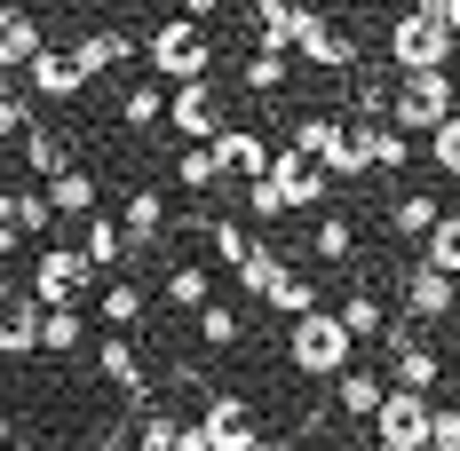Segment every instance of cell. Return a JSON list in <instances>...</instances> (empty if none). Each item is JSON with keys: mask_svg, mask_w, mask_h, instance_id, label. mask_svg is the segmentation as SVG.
Masks as SVG:
<instances>
[{"mask_svg": "<svg viewBox=\"0 0 460 451\" xmlns=\"http://www.w3.org/2000/svg\"><path fill=\"white\" fill-rule=\"evenodd\" d=\"M453 32H445V0H413L397 24H389V64L397 72H445L453 64Z\"/></svg>", "mask_w": 460, "mask_h": 451, "instance_id": "1", "label": "cell"}, {"mask_svg": "<svg viewBox=\"0 0 460 451\" xmlns=\"http://www.w3.org/2000/svg\"><path fill=\"white\" fill-rule=\"evenodd\" d=\"M286 364H294L302 380H333L341 364H358V341H349V325H341L333 309H310V317H294Z\"/></svg>", "mask_w": 460, "mask_h": 451, "instance_id": "2", "label": "cell"}, {"mask_svg": "<svg viewBox=\"0 0 460 451\" xmlns=\"http://www.w3.org/2000/svg\"><path fill=\"white\" fill-rule=\"evenodd\" d=\"M453 111H460L453 72H397L389 80V127H405V135H437Z\"/></svg>", "mask_w": 460, "mask_h": 451, "instance_id": "3", "label": "cell"}, {"mask_svg": "<svg viewBox=\"0 0 460 451\" xmlns=\"http://www.w3.org/2000/svg\"><path fill=\"white\" fill-rule=\"evenodd\" d=\"M143 56H151V72H159V80H175V88L215 72V40H207V24H199V16H167V24L151 32Z\"/></svg>", "mask_w": 460, "mask_h": 451, "instance_id": "4", "label": "cell"}, {"mask_svg": "<svg viewBox=\"0 0 460 451\" xmlns=\"http://www.w3.org/2000/svg\"><path fill=\"white\" fill-rule=\"evenodd\" d=\"M88 285H95V262L80 254V246H40V254H32V285H24V293H32L40 309H80V301H88Z\"/></svg>", "mask_w": 460, "mask_h": 451, "instance_id": "5", "label": "cell"}, {"mask_svg": "<svg viewBox=\"0 0 460 451\" xmlns=\"http://www.w3.org/2000/svg\"><path fill=\"white\" fill-rule=\"evenodd\" d=\"M381 341H389V388H413V396H437L445 388V357L429 341H413L405 325H389Z\"/></svg>", "mask_w": 460, "mask_h": 451, "instance_id": "6", "label": "cell"}, {"mask_svg": "<svg viewBox=\"0 0 460 451\" xmlns=\"http://www.w3.org/2000/svg\"><path fill=\"white\" fill-rule=\"evenodd\" d=\"M167 127L183 143H215L223 135V88L215 80H183V88L167 95Z\"/></svg>", "mask_w": 460, "mask_h": 451, "instance_id": "7", "label": "cell"}, {"mask_svg": "<svg viewBox=\"0 0 460 451\" xmlns=\"http://www.w3.org/2000/svg\"><path fill=\"white\" fill-rule=\"evenodd\" d=\"M397 301H405V317H413V325H445V317L460 309V277H445L437 262H420V270L397 277Z\"/></svg>", "mask_w": 460, "mask_h": 451, "instance_id": "8", "label": "cell"}, {"mask_svg": "<svg viewBox=\"0 0 460 451\" xmlns=\"http://www.w3.org/2000/svg\"><path fill=\"white\" fill-rule=\"evenodd\" d=\"M373 444L429 451V396H413V388H389V396H381V412H373Z\"/></svg>", "mask_w": 460, "mask_h": 451, "instance_id": "9", "label": "cell"}, {"mask_svg": "<svg viewBox=\"0 0 460 451\" xmlns=\"http://www.w3.org/2000/svg\"><path fill=\"white\" fill-rule=\"evenodd\" d=\"M294 56H302V64H318V72H358V40H349V32L333 24V16H318V8H302Z\"/></svg>", "mask_w": 460, "mask_h": 451, "instance_id": "10", "label": "cell"}, {"mask_svg": "<svg viewBox=\"0 0 460 451\" xmlns=\"http://www.w3.org/2000/svg\"><path fill=\"white\" fill-rule=\"evenodd\" d=\"M199 420H207V444L215 451H262V428H254V404H246V396H207V412H199Z\"/></svg>", "mask_w": 460, "mask_h": 451, "instance_id": "11", "label": "cell"}, {"mask_svg": "<svg viewBox=\"0 0 460 451\" xmlns=\"http://www.w3.org/2000/svg\"><path fill=\"white\" fill-rule=\"evenodd\" d=\"M95 372H103L128 404H151V372H143V357H136L128 333H103V341H95Z\"/></svg>", "mask_w": 460, "mask_h": 451, "instance_id": "12", "label": "cell"}, {"mask_svg": "<svg viewBox=\"0 0 460 451\" xmlns=\"http://www.w3.org/2000/svg\"><path fill=\"white\" fill-rule=\"evenodd\" d=\"M270 182L286 190V214H294V206L310 214V206H325V190H333V175H325L318 159H302V151H278V159H270Z\"/></svg>", "mask_w": 460, "mask_h": 451, "instance_id": "13", "label": "cell"}, {"mask_svg": "<svg viewBox=\"0 0 460 451\" xmlns=\"http://www.w3.org/2000/svg\"><path fill=\"white\" fill-rule=\"evenodd\" d=\"M24 88L40 95V103H72V95L88 88V72L72 64V48H40V56L24 64Z\"/></svg>", "mask_w": 460, "mask_h": 451, "instance_id": "14", "label": "cell"}, {"mask_svg": "<svg viewBox=\"0 0 460 451\" xmlns=\"http://www.w3.org/2000/svg\"><path fill=\"white\" fill-rule=\"evenodd\" d=\"M349 143L366 151L373 175H405V167H413V135H405V127H389V119H358Z\"/></svg>", "mask_w": 460, "mask_h": 451, "instance_id": "15", "label": "cell"}, {"mask_svg": "<svg viewBox=\"0 0 460 451\" xmlns=\"http://www.w3.org/2000/svg\"><path fill=\"white\" fill-rule=\"evenodd\" d=\"M72 64H80L88 80H103V72H128V64H136V40H128L119 24H88V32L72 40Z\"/></svg>", "mask_w": 460, "mask_h": 451, "instance_id": "16", "label": "cell"}, {"mask_svg": "<svg viewBox=\"0 0 460 451\" xmlns=\"http://www.w3.org/2000/svg\"><path fill=\"white\" fill-rule=\"evenodd\" d=\"M381 396H389V372H366V364H341V372H333V404H341V420L366 428L373 412H381Z\"/></svg>", "mask_w": 460, "mask_h": 451, "instance_id": "17", "label": "cell"}, {"mask_svg": "<svg viewBox=\"0 0 460 451\" xmlns=\"http://www.w3.org/2000/svg\"><path fill=\"white\" fill-rule=\"evenodd\" d=\"M16 159H24V175H32V182H56L64 167H72V135H56V127L32 119V127L16 135Z\"/></svg>", "mask_w": 460, "mask_h": 451, "instance_id": "18", "label": "cell"}, {"mask_svg": "<svg viewBox=\"0 0 460 451\" xmlns=\"http://www.w3.org/2000/svg\"><path fill=\"white\" fill-rule=\"evenodd\" d=\"M40 48H48L40 16H24V8H0V72H24Z\"/></svg>", "mask_w": 460, "mask_h": 451, "instance_id": "19", "label": "cell"}, {"mask_svg": "<svg viewBox=\"0 0 460 451\" xmlns=\"http://www.w3.org/2000/svg\"><path fill=\"white\" fill-rule=\"evenodd\" d=\"M143 309H151V293H143L136 277H111V285L95 293V317H103V333H136Z\"/></svg>", "mask_w": 460, "mask_h": 451, "instance_id": "20", "label": "cell"}, {"mask_svg": "<svg viewBox=\"0 0 460 451\" xmlns=\"http://www.w3.org/2000/svg\"><path fill=\"white\" fill-rule=\"evenodd\" d=\"M215 151H223L230 175H246V182H262V175H270V159H278V151L254 135V127H223V135H215Z\"/></svg>", "mask_w": 460, "mask_h": 451, "instance_id": "21", "label": "cell"}, {"mask_svg": "<svg viewBox=\"0 0 460 451\" xmlns=\"http://www.w3.org/2000/svg\"><path fill=\"white\" fill-rule=\"evenodd\" d=\"M341 325H349V341H358V349H366V341H381V333H389V301H381V293H373V285H349V293H341Z\"/></svg>", "mask_w": 460, "mask_h": 451, "instance_id": "22", "label": "cell"}, {"mask_svg": "<svg viewBox=\"0 0 460 451\" xmlns=\"http://www.w3.org/2000/svg\"><path fill=\"white\" fill-rule=\"evenodd\" d=\"M32 349H40V301L16 293V301L0 309V357H32Z\"/></svg>", "mask_w": 460, "mask_h": 451, "instance_id": "23", "label": "cell"}, {"mask_svg": "<svg viewBox=\"0 0 460 451\" xmlns=\"http://www.w3.org/2000/svg\"><path fill=\"white\" fill-rule=\"evenodd\" d=\"M119 230H128V246H151L159 230H167V198L143 182V190H128V206H119Z\"/></svg>", "mask_w": 460, "mask_h": 451, "instance_id": "24", "label": "cell"}, {"mask_svg": "<svg viewBox=\"0 0 460 451\" xmlns=\"http://www.w3.org/2000/svg\"><path fill=\"white\" fill-rule=\"evenodd\" d=\"M294 32H302V8H278V0L254 8V48L262 56H294Z\"/></svg>", "mask_w": 460, "mask_h": 451, "instance_id": "25", "label": "cell"}, {"mask_svg": "<svg viewBox=\"0 0 460 451\" xmlns=\"http://www.w3.org/2000/svg\"><path fill=\"white\" fill-rule=\"evenodd\" d=\"M80 254H88L95 270H111V262H128L136 246H128V230L111 222V214H88V230H80Z\"/></svg>", "mask_w": 460, "mask_h": 451, "instance_id": "26", "label": "cell"}, {"mask_svg": "<svg viewBox=\"0 0 460 451\" xmlns=\"http://www.w3.org/2000/svg\"><path fill=\"white\" fill-rule=\"evenodd\" d=\"M40 190H48V206H56V222H64V214H95V175L88 167H64V175L40 182Z\"/></svg>", "mask_w": 460, "mask_h": 451, "instance_id": "27", "label": "cell"}, {"mask_svg": "<svg viewBox=\"0 0 460 451\" xmlns=\"http://www.w3.org/2000/svg\"><path fill=\"white\" fill-rule=\"evenodd\" d=\"M349 254H358V222H349V214H318V230H310V262L333 270V262H349Z\"/></svg>", "mask_w": 460, "mask_h": 451, "instance_id": "28", "label": "cell"}, {"mask_svg": "<svg viewBox=\"0 0 460 451\" xmlns=\"http://www.w3.org/2000/svg\"><path fill=\"white\" fill-rule=\"evenodd\" d=\"M88 341V317L80 309H40V357H72Z\"/></svg>", "mask_w": 460, "mask_h": 451, "instance_id": "29", "label": "cell"}, {"mask_svg": "<svg viewBox=\"0 0 460 451\" xmlns=\"http://www.w3.org/2000/svg\"><path fill=\"white\" fill-rule=\"evenodd\" d=\"M223 175H230V167H223V151H215V143H190V151H175V182H183V190H215Z\"/></svg>", "mask_w": 460, "mask_h": 451, "instance_id": "30", "label": "cell"}, {"mask_svg": "<svg viewBox=\"0 0 460 451\" xmlns=\"http://www.w3.org/2000/svg\"><path fill=\"white\" fill-rule=\"evenodd\" d=\"M207 301H215V270L175 262V270H167V309H207Z\"/></svg>", "mask_w": 460, "mask_h": 451, "instance_id": "31", "label": "cell"}, {"mask_svg": "<svg viewBox=\"0 0 460 451\" xmlns=\"http://www.w3.org/2000/svg\"><path fill=\"white\" fill-rule=\"evenodd\" d=\"M341 143H349V127H341V119H294V143H286V151H302V159H318V167H325Z\"/></svg>", "mask_w": 460, "mask_h": 451, "instance_id": "32", "label": "cell"}, {"mask_svg": "<svg viewBox=\"0 0 460 451\" xmlns=\"http://www.w3.org/2000/svg\"><path fill=\"white\" fill-rule=\"evenodd\" d=\"M437 214H445V206H437L429 190H405V198L389 206V230H397V238H429V230H437Z\"/></svg>", "mask_w": 460, "mask_h": 451, "instance_id": "33", "label": "cell"}, {"mask_svg": "<svg viewBox=\"0 0 460 451\" xmlns=\"http://www.w3.org/2000/svg\"><path fill=\"white\" fill-rule=\"evenodd\" d=\"M230 277H238V293H254V301H262L278 277H286V254H278V246H254V254H246V262H238Z\"/></svg>", "mask_w": 460, "mask_h": 451, "instance_id": "34", "label": "cell"}, {"mask_svg": "<svg viewBox=\"0 0 460 451\" xmlns=\"http://www.w3.org/2000/svg\"><path fill=\"white\" fill-rule=\"evenodd\" d=\"M190 317H199V349H238L246 341V325H238L230 301H207V309H190Z\"/></svg>", "mask_w": 460, "mask_h": 451, "instance_id": "35", "label": "cell"}, {"mask_svg": "<svg viewBox=\"0 0 460 451\" xmlns=\"http://www.w3.org/2000/svg\"><path fill=\"white\" fill-rule=\"evenodd\" d=\"M420 262H437L445 277H460V214H453V206H445V214H437V230L420 238Z\"/></svg>", "mask_w": 460, "mask_h": 451, "instance_id": "36", "label": "cell"}, {"mask_svg": "<svg viewBox=\"0 0 460 451\" xmlns=\"http://www.w3.org/2000/svg\"><path fill=\"white\" fill-rule=\"evenodd\" d=\"M159 119H167V88H128L119 95V127H128V135L159 127Z\"/></svg>", "mask_w": 460, "mask_h": 451, "instance_id": "37", "label": "cell"}, {"mask_svg": "<svg viewBox=\"0 0 460 451\" xmlns=\"http://www.w3.org/2000/svg\"><path fill=\"white\" fill-rule=\"evenodd\" d=\"M262 301H270V309L286 317V325H294V317H310V309H318V285H310V277H294V270H286V277L270 285V293H262Z\"/></svg>", "mask_w": 460, "mask_h": 451, "instance_id": "38", "label": "cell"}, {"mask_svg": "<svg viewBox=\"0 0 460 451\" xmlns=\"http://www.w3.org/2000/svg\"><path fill=\"white\" fill-rule=\"evenodd\" d=\"M136 451H175V412L167 404H136Z\"/></svg>", "mask_w": 460, "mask_h": 451, "instance_id": "39", "label": "cell"}, {"mask_svg": "<svg viewBox=\"0 0 460 451\" xmlns=\"http://www.w3.org/2000/svg\"><path fill=\"white\" fill-rule=\"evenodd\" d=\"M238 80H246V95H278L286 88V56H262V48H254V56L238 64Z\"/></svg>", "mask_w": 460, "mask_h": 451, "instance_id": "40", "label": "cell"}, {"mask_svg": "<svg viewBox=\"0 0 460 451\" xmlns=\"http://www.w3.org/2000/svg\"><path fill=\"white\" fill-rule=\"evenodd\" d=\"M48 222H56V206H48L40 182H32V190H16V230H24V238H48Z\"/></svg>", "mask_w": 460, "mask_h": 451, "instance_id": "41", "label": "cell"}, {"mask_svg": "<svg viewBox=\"0 0 460 451\" xmlns=\"http://www.w3.org/2000/svg\"><path fill=\"white\" fill-rule=\"evenodd\" d=\"M207 246H215V262H223V270H238V262L254 254V238H246L238 222H207Z\"/></svg>", "mask_w": 460, "mask_h": 451, "instance_id": "42", "label": "cell"}, {"mask_svg": "<svg viewBox=\"0 0 460 451\" xmlns=\"http://www.w3.org/2000/svg\"><path fill=\"white\" fill-rule=\"evenodd\" d=\"M429 159H437V175H453V182H460V111L437 127V135H429Z\"/></svg>", "mask_w": 460, "mask_h": 451, "instance_id": "43", "label": "cell"}, {"mask_svg": "<svg viewBox=\"0 0 460 451\" xmlns=\"http://www.w3.org/2000/svg\"><path fill=\"white\" fill-rule=\"evenodd\" d=\"M246 214H254V222H286V190H278L270 175L246 182Z\"/></svg>", "mask_w": 460, "mask_h": 451, "instance_id": "44", "label": "cell"}, {"mask_svg": "<svg viewBox=\"0 0 460 451\" xmlns=\"http://www.w3.org/2000/svg\"><path fill=\"white\" fill-rule=\"evenodd\" d=\"M349 103H358V119H389V80H373V72H358V88H349Z\"/></svg>", "mask_w": 460, "mask_h": 451, "instance_id": "45", "label": "cell"}, {"mask_svg": "<svg viewBox=\"0 0 460 451\" xmlns=\"http://www.w3.org/2000/svg\"><path fill=\"white\" fill-rule=\"evenodd\" d=\"M32 127V95H16V88H0V143H16Z\"/></svg>", "mask_w": 460, "mask_h": 451, "instance_id": "46", "label": "cell"}, {"mask_svg": "<svg viewBox=\"0 0 460 451\" xmlns=\"http://www.w3.org/2000/svg\"><path fill=\"white\" fill-rule=\"evenodd\" d=\"M429 444H460V404H429Z\"/></svg>", "mask_w": 460, "mask_h": 451, "instance_id": "47", "label": "cell"}, {"mask_svg": "<svg viewBox=\"0 0 460 451\" xmlns=\"http://www.w3.org/2000/svg\"><path fill=\"white\" fill-rule=\"evenodd\" d=\"M175 451H215L207 444V420H175Z\"/></svg>", "mask_w": 460, "mask_h": 451, "instance_id": "48", "label": "cell"}, {"mask_svg": "<svg viewBox=\"0 0 460 451\" xmlns=\"http://www.w3.org/2000/svg\"><path fill=\"white\" fill-rule=\"evenodd\" d=\"M88 451H136V436H119V428H111V436H95Z\"/></svg>", "mask_w": 460, "mask_h": 451, "instance_id": "49", "label": "cell"}, {"mask_svg": "<svg viewBox=\"0 0 460 451\" xmlns=\"http://www.w3.org/2000/svg\"><path fill=\"white\" fill-rule=\"evenodd\" d=\"M16 246H24V230H16V222H0V262H8Z\"/></svg>", "mask_w": 460, "mask_h": 451, "instance_id": "50", "label": "cell"}, {"mask_svg": "<svg viewBox=\"0 0 460 451\" xmlns=\"http://www.w3.org/2000/svg\"><path fill=\"white\" fill-rule=\"evenodd\" d=\"M16 293H24V285H16V277H8V262H0V309H8Z\"/></svg>", "mask_w": 460, "mask_h": 451, "instance_id": "51", "label": "cell"}, {"mask_svg": "<svg viewBox=\"0 0 460 451\" xmlns=\"http://www.w3.org/2000/svg\"><path fill=\"white\" fill-rule=\"evenodd\" d=\"M215 8H223V0H183V16H199V24H207Z\"/></svg>", "mask_w": 460, "mask_h": 451, "instance_id": "52", "label": "cell"}, {"mask_svg": "<svg viewBox=\"0 0 460 451\" xmlns=\"http://www.w3.org/2000/svg\"><path fill=\"white\" fill-rule=\"evenodd\" d=\"M445 32H453V40H460V0H445Z\"/></svg>", "mask_w": 460, "mask_h": 451, "instance_id": "53", "label": "cell"}, {"mask_svg": "<svg viewBox=\"0 0 460 451\" xmlns=\"http://www.w3.org/2000/svg\"><path fill=\"white\" fill-rule=\"evenodd\" d=\"M0 222H16V190H0Z\"/></svg>", "mask_w": 460, "mask_h": 451, "instance_id": "54", "label": "cell"}, {"mask_svg": "<svg viewBox=\"0 0 460 451\" xmlns=\"http://www.w3.org/2000/svg\"><path fill=\"white\" fill-rule=\"evenodd\" d=\"M445 380H453V396H460V357H453V364H445Z\"/></svg>", "mask_w": 460, "mask_h": 451, "instance_id": "55", "label": "cell"}, {"mask_svg": "<svg viewBox=\"0 0 460 451\" xmlns=\"http://www.w3.org/2000/svg\"><path fill=\"white\" fill-rule=\"evenodd\" d=\"M0 444H8V412H0Z\"/></svg>", "mask_w": 460, "mask_h": 451, "instance_id": "56", "label": "cell"}, {"mask_svg": "<svg viewBox=\"0 0 460 451\" xmlns=\"http://www.w3.org/2000/svg\"><path fill=\"white\" fill-rule=\"evenodd\" d=\"M278 8H310V0H278Z\"/></svg>", "mask_w": 460, "mask_h": 451, "instance_id": "57", "label": "cell"}, {"mask_svg": "<svg viewBox=\"0 0 460 451\" xmlns=\"http://www.w3.org/2000/svg\"><path fill=\"white\" fill-rule=\"evenodd\" d=\"M32 451H64V444H32Z\"/></svg>", "mask_w": 460, "mask_h": 451, "instance_id": "58", "label": "cell"}, {"mask_svg": "<svg viewBox=\"0 0 460 451\" xmlns=\"http://www.w3.org/2000/svg\"><path fill=\"white\" fill-rule=\"evenodd\" d=\"M429 451H460V444H429Z\"/></svg>", "mask_w": 460, "mask_h": 451, "instance_id": "59", "label": "cell"}, {"mask_svg": "<svg viewBox=\"0 0 460 451\" xmlns=\"http://www.w3.org/2000/svg\"><path fill=\"white\" fill-rule=\"evenodd\" d=\"M373 451H397V444H373Z\"/></svg>", "mask_w": 460, "mask_h": 451, "instance_id": "60", "label": "cell"}, {"mask_svg": "<svg viewBox=\"0 0 460 451\" xmlns=\"http://www.w3.org/2000/svg\"><path fill=\"white\" fill-rule=\"evenodd\" d=\"M262 451H270V444H262Z\"/></svg>", "mask_w": 460, "mask_h": 451, "instance_id": "61", "label": "cell"}]
</instances>
